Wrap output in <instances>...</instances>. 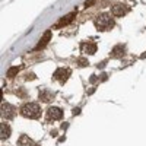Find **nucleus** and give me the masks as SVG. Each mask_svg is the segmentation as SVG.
Instances as JSON below:
<instances>
[{
    "label": "nucleus",
    "mask_w": 146,
    "mask_h": 146,
    "mask_svg": "<svg viewBox=\"0 0 146 146\" xmlns=\"http://www.w3.org/2000/svg\"><path fill=\"white\" fill-rule=\"evenodd\" d=\"M50 38H51V31H47V32H44V34H42V38L40 40V42H38V44H36L35 50H42V48H44V47L48 44Z\"/></svg>",
    "instance_id": "obj_7"
},
{
    "label": "nucleus",
    "mask_w": 146,
    "mask_h": 146,
    "mask_svg": "<svg viewBox=\"0 0 146 146\" xmlns=\"http://www.w3.org/2000/svg\"><path fill=\"white\" fill-rule=\"evenodd\" d=\"M18 70H19V67H10V69H9V72H7V76H9V78L15 76L16 73H18Z\"/></svg>",
    "instance_id": "obj_13"
},
{
    "label": "nucleus",
    "mask_w": 146,
    "mask_h": 146,
    "mask_svg": "<svg viewBox=\"0 0 146 146\" xmlns=\"http://www.w3.org/2000/svg\"><path fill=\"white\" fill-rule=\"evenodd\" d=\"M83 50L89 53V54H94L96 51V44H92V42H86V44H83Z\"/></svg>",
    "instance_id": "obj_12"
},
{
    "label": "nucleus",
    "mask_w": 146,
    "mask_h": 146,
    "mask_svg": "<svg viewBox=\"0 0 146 146\" xmlns=\"http://www.w3.org/2000/svg\"><path fill=\"white\" fill-rule=\"evenodd\" d=\"M54 94L51 92V91H48V89H42L41 92H40V100L42 101V102H51L53 100H54Z\"/></svg>",
    "instance_id": "obj_8"
},
{
    "label": "nucleus",
    "mask_w": 146,
    "mask_h": 146,
    "mask_svg": "<svg viewBox=\"0 0 146 146\" xmlns=\"http://www.w3.org/2000/svg\"><path fill=\"white\" fill-rule=\"evenodd\" d=\"M63 117V111L57 107H50L47 110V114H45V118L47 121H56V120H60Z\"/></svg>",
    "instance_id": "obj_3"
},
{
    "label": "nucleus",
    "mask_w": 146,
    "mask_h": 146,
    "mask_svg": "<svg viewBox=\"0 0 146 146\" xmlns=\"http://www.w3.org/2000/svg\"><path fill=\"white\" fill-rule=\"evenodd\" d=\"M2 117L6 118V120H12L15 117V110L12 105H9L7 102H3L2 105Z\"/></svg>",
    "instance_id": "obj_4"
},
{
    "label": "nucleus",
    "mask_w": 146,
    "mask_h": 146,
    "mask_svg": "<svg viewBox=\"0 0 146 146\" xmlns=\"http://www.w3.org/2000/svg\"><path fill=\"white\" fill-rule=\"evenodd\" d=\"M95 27L98 28L100 31H107V29H111L114 27V21L113 18L107 15V13H102L100 15L98 18L95 19Z\"/></svg>",
    "instance_id": "obj_2"
},
{
    "label": "nucleus",
    "mask_w": 146,
    "mask_h": 146,
    "mask_svg": "<svg viewBox=\"0 0 146 146\" xmlns=\"http://www.w3.org/2000/svg\"><path fill=\"white\" fill-rule=\"evenodd\" d=\"M95 80H96V76H92V78H91V82H92V83H94V82H95Z\"/></svg>",
    "instance_id": "obj_15"
},
{
    "label": "nucleus",
    "mask_w": 146,
    "mask_h": 146,
    "mask_svg": "<svg viewBox=\"0 0 146 146\" xmlns=\"http://www.w3.org/2000/svg\"><path fill=\"white\" fill-rule=\"evenodd\" d=\"M69 76H70V70L67 69H57V72L54 73V79H58L62 83H64Z\"/></svg>",
    "instance_id": "obj_6"
},
{
    "label": "nucleus",
    "mask_w": 146,
    "mask_h": 146,
    "mask_svg": "<svg viewBox=\"0 0 146 146\" xmlns=\"http://www.w3.org/2000/svg\"><path fill=\"white\" fill-rule=\"evenodd\" d=\"M0 130H2V140H6L10 135V127L7 123H2L0 124Z\"/></svg>",
    "instance_id": "obj_10"
},
{
    "label": "nucleus",
    "mask_w": 146,
    "mask_h": 146,
    "mask_svg": "<svg viewBox=\"0 0 146 146\" xmlns=\"http://www.w3.org/2000/svg\"><path fill=\"white\" fill-rule=\"evenodd\" d=\"M21 114L25 118L36 120V118H40V115H41V108H40L38 104L28 102V104H23L21 107Z\"/></svg>",
    "instance_id": "obj_1"
},
{
    "label": "nucleus",
    "mask_w": 146,
    "mask_h": 146,
    "mask_svg": "<svg viewBox=\"0 0 146 146\" xmlns=\"http://www.w3.org/2000/svg\"><path fill=\"white\" fill-rule=\"evenodd\" d=\"M75 16H76V12H72V13H67L66 16H63L62 19H58L57 21V23H56V28L58 29V28H63V27H66V25H69V23L75 19Z\"/></svg>",
    "instance_id": "obj_5"
},
{
    "label": "nucleus",
    "mask_w": 146,
    "mask_h": 146,
    "mask_svg": "<svg viewBox=\"0 0 146 146\" xmlns=\"http://www.w3.org/2000/svg\"><path fill=\"white\" fill-rule=\"evenodd\" d=\"M111 12L114 15H117V16H123V15H126V12H129V9L126 6H123V5H114Z\"/></svg>",
    "instance_id": "obj_9"
},
{
    "label": "nucleus",
    "mask_w": 146,
    "mask_h": 146,
    "mask_svg": "<svg viewBox=\"0 0 146 146\" xmlns=\"http://www.w3.org/2000/svg\"><path fill=\"white\" fill-rule=\"evenodd\" d=\"M95 3V0H88V2H85V7H89L91 5Z\"/></svg>",
    "instance_id": "obj_14"
},
{
    "label": "nucleus",
    "mask_w": 146,
    "mask_h": 146,
    "mask_svg": "<svg viewBox=\"0 0 146 146\" xmlns=\"http://www.w3.org/2000/svg\"><path fill=\"white\" fill-rule=\"evenodd\" d=\"M18 145H19V146H32V145H34V142H32L28 136H21V137H19Z\"/></svg>",
    "instance_id": "obj_11"
}]
</instances>
